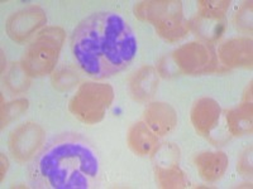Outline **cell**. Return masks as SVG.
Instances as JSON below:
<instances>
[{"instance_id": "obj_7", "label": "cell", "mask_w": 253, "mask_h": 189, "mask_svg": "<svg viewBox=\"0 0 253 189\" xmlns=\"http://www.w3.org/2000/svg\"><path fill=\"white\" fill-rule=\"evenodd\" d=\"M219 119H220V107L211 98L199 100L191 112V120L195 129L204 136H208L215 129V126L219 124Z\"/></svg>"}, {"instance_id": "obj_11", "label": "cell", "mask_w": 253, "mask_h": 189, "mask_svg": "<svg viewBox=\"0 0 253 189\" xmlns=\"http://www.w3.org/2000/svg\"><path fill=\"white\" fill-rule=\"evenodd\" d=\"M228 125L232 134L242 135L252 130V107L251 103L229 111L227 115Z\"/></svg>"}, {"instance_id": "obj_8", "label": "cell", "mask_w": 253, "mask_h": 189, "mask_svg": "<svg viewBox=\"0 0 253 189\" xmlns=\"http://www.w3.org/2000/svg\"><path fill=\"white\" fill-rule=\"evenodd\" d=\"M144 118H146V123L150 126V129L158 135H165L170 132L177 123L175 110L170 105L162 102L152 103L147 107Z\"/></svg>"}, {"instance_id": "obj_4", "label": "cell", "mask_w": 253, "mask_h": 189, "mask_svg": "<svg viewBox=\"0 0 253 189\" xmlns=\"http://www.w3.org/2000/svg\"><path fill=\"white\" fill-rule=\"evenodd\" d=\"M62 38L63 33L58 28H49L42 32L24 53V71L32 76L48 73L57 62Z\"/></svg>"}, {"instance_id": "obj_6", "label": "cell", "mask_w": 253, "mask_h": 189, "mask_svg": "<svg viewBox=\"0 0 253 189\" xmlns=\"http://www.w3.org/2000/svg\"><path fill=\"white\" fill-rule=\"evenodd\" d=\"M46 22L43 12L38 8H31L13 15L8 23V32L13 39L23 40Z\"/></svg>"}, {"instance_id": "obj_9", "label": "cell", "mask_w": 253, "mask_h": 189, "mask_svg": "<svg viewBox=\"0 0 253 189\" xmlns=\"http://www.w3.org/2000/svg\"><path fill=\"white\" fill-rule=\"evenodd\" d=\"M199 173L208 182H215L223 177L228 168V159L223 153H203L195 158Z\"/></svg>"}, {"instance_id": "obj_12", "label": "cell", "mask_w": 253, "mask_h": 189, "mask_svg": "<svg viewBox=\"0 0 253 189\" xmlns=\"http://www.w3.org/2000/svg\"><path fill=\"white\" fill-rule=\"evenodd\" d=\"M156 172H157L158 181L165 188H181V187H185L186 181H185L184 173L180 170V168L175 163L158 165Z\"/></svg>"}, {"instance_id": "obj_2", "label": "cell", "mask_w": 253, "mask_h": 189, "mask_svg": "<svg viewBox=\"0 0 253 189\" xmlns=\"http://www.w3.org/2000/svg\"><path fill=\"white\" fill-rule=\"evenodd\" d=\"M96 150L80 134L52 138L29 165V183L37 189H89L98 183Z\"/></svg>"}, {"instance_id": "obj_5", "label": "cell", "mask_w": 253, "mask_h": 189, "mask_svg": "<svg viewBox=\"0 0 253 189\" xmlns=\"http://www.w3.org/2000/svg\"><path fill=\"white\" fill-rule=\"evenodd\" d=\"M43 143V130L36 124H24L12 134L10 150L15 159L24 161Z\"/></svg>"}, {"instance_id": "obj_3", "label": "cell", "mask_w": 253, "mask_h": 189, "mask_svg": "<svg viewBox=\"0 0 253 189\" xmlns=\"http://www.w3.org/2000/svg\"><path fill=\"white\" fill-rule=\"evenodd\" d=\"M113 89L105 83H84L70 103V110L87 124L100 121L113 101Z\"/></svg>"}, {"instance_id": "obj_1", "label": "cell", "mask_w": 253, "mask_h": 189, "mask_svg": "<svg viewBox=\"0 0 253 189\" xmlns=\"http://www.w3.org/2000/svg\"><path fill=\"white\" fill-rule=\"evenodd\" d=\"M71 49L80 68L90 77L101 80L129 66L138 43L121 14L99 12L79 23L72 33Z\"/></svg>"}, {"instance_id": "obj_10", "label": "cell", "mask_w": 253, "mask_h": 189, "mask_svg": "<svg viewBox=\"0 0 253 189\" xmlns=\"http://www.w3.org/2000/svg\"><path fill=\"white\" fill-rule=\"evenodd\" d=\"M128 143L135 153L146 155L150 154L156 148L157 138L155 136V132L148 126L139 123L130 129L129 135H128Z\"/></svg>"}]
</instances>
